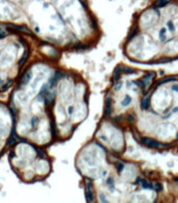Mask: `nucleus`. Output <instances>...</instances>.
Listing matches in <instances>:
<instances>
[{
	"instance_id": "3",
	"label": "nucleus",
	"mask_w": 178,
	"mask_h": 203,
	"mask_svg": "<svg viewBox=\"0 0 178 203\" xmlns=\"http://www.w3.org/2000/svg\"><path fill=\"white\" fill-rule=\"evenodd\" d=\"M170 2H171V0H155L151 7L152 8H157V9L164 8V7H166L167 5H168Z\"/></svg>"
},
{
	"instance_id": "4",
	"label": "nucleus",
	"mask_w": 178,
	"mask_h": 203,
	"mask_svg": "<svg viewBox=\"0 0 178 203\" xmlns=\"http://www.w3.org/2000/svg\"><path fill=\"white\" fill-rule=\"evenodd\" d=\"M155 76V73L154 72H149L147 75H145V76H144L143 78H142V79L140 80L142 83H143V85L144 86H147L148 84H149V82H150V80L152 79V78Z\"/></svg>"
},
{
	"instance_id": "12",
	"label": "nucleus",
	"mask_w": 178,
	"mask_h": 203,
	"mask_svg": "<svg viewBox=\"0 0 178 203\" xmlns=\"http://www.w3.org/2000/svg\"><path fill=\"white\" fill-rule=\"evenodd\" d=\"M172 90L178 93V84H173V85H172Z\"/></svg>"
},
{
	"instance_id": "7",
	"label": "nucleus",
	"mask_w": 178,
	"mask_h": 203,
	"mask_svg": "<svg viewBox=\"0 0 178 203\" xmlns=\"http://www.w3.org/2000/svg\"><path fill=\"white\" fill-rule=\"evenodd\" d=\"M131 101H132V99H131V97L130 96H125V98L121 101V105L122 106H124V107H126V106H128L130 103H131Z\"/></svg>"
},
{
	"instance_id": "6",
	"label": "nucleus",
	"mask_w": 178,
	"mask_h": 203,
	"mask_svg": "<svg viewBox=\"0 0 178 203\" xmlns=\"http://www.w3.org/2000/svg\"><path fill=\"white\" fill-rule=\"evenodd\" d=\"M150 97H151V94H149V95H147V96L144 97V99L142 100V102H141L142 109H147V108L150 106V100H151Z\"/></svg>"
},
{
	"instance_id": "11",
	"label": "nucleus",
	"mask_w": 178,
	"mask_h": 203,
	"mask_svg": "<svg viewBox=\"0 0 178 203\" xmlns=\"http://www.w3.org/2000/svg\"><path fill=\"white\" fill-rule=\"evenodd\" d=\"M167 25H168V27H169V29H170L171 32L175 31V26H174L173 21H168V22H167Z\"/></svg>"
},
{
	"instance_id": "10",
	"label": "nucleus",
	"mask_w": 178,
	"mask_h": 203,
	"mask_svg": "<svg viewBox=\"0 0 178 203\" xmlns=\"http://www.w3.org/2000/svg\"><path fill=\"white\" fill-rule=\"evenodd\" d=\"M159 39H160L161 42H165V41H166V28H161V29H160Z\"/></svg>"
},
{
	"instance_id": "1",
	"label": "nucleus",
	"mask_w": 178,
	"mask_h": 203,
	"mask_svg": "<svg viewBox=\"0 0 178 203\" xmlns=\"http://www.w3.org/2000/svg\"><path fill=\"white\" fill-rule=\"evenodd\" d=\"M141 143L143 145H145L146 147L148 148H152V149H158V148H162L165 147V144L156 141V140H153L150 138H142L141 139Z\"/></svg>"
},
{
	"instance_id": "8",
	"label": "nucleus",
	"mask_w": 178,
	"mask_h": 203,
	"mask_svg": "<svg viewBox=\"0 0 178 203\" xmlns=\"http://www.w3.org/2000/svg\"><path fill=\"white\" fill-rule=\"evenodd\" d=\"M141 184H142L143 188H146V190H152L153 188V184L150 183L149 181H147V180H142Z\"/></svg>"
},
{
	"instance_id": "2",
	"label": "nucleus",
	"mask_w": 178,
	"mask_h": 203,
	"mask_svg": "<svg viewBox=\"0 0 178 203\" xmlns=\"http://www.w3.org/2000/svg\"><path fill=\"white\" fill-rule=\"evenodd\" d=\"M112 99L109 97L106 98L105 100V108H104V116L105 117H109L113 112V106H112Z\"/></svg>"
},
{
	"instance_id": "5",
	"label": "nucleus",
	"mask_w": 178,
	"mask_h": 203,
	"mask_svg": "<svg viewBox=\"0 0 178 203\" xmlns=\"http://www.w3.org/2000/svg\"><path fill=\"white\" fill-rule=\"evenodd\" d=\"M177 80V77L175 76H167L165 78H161V79H159L156 83V85H160V84H164V83H168V82H172V81H176Z\"/></svg>"
},
{
	"instance_id": "9",
	"label": "nucleus",
	"mask_w": 178,
	"mask_h": 203,
	"mask_svg": "<svg viewBox=\"0 0 178 203\" xmlns=\"http://www.w3.org/2000/svg\"><path fill=\"white\" fill-rule=\"evenodd\" d=\"M153 188L155 190V192H157V193H160V192L162 191V184L159 183V182H155L153 184Z\"/></svg>"
}]
</instances>
